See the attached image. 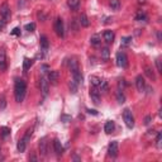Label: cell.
I'll return each mask as SVG.
<instances>
[{"label": "cell", "mask_w": 162, "mask_h": 162, "mask_svg": "<svg viewBox=\"0 0 162 162\" xmlns=\"http://www.w3.org/2000/svg\"><path fill=\"white\" fill-rule=\"evenodd\" d=\"M67 5L71 9H77L80 5V0H67Z\"/></svg>", "instance_id": "cell-23"}, {"label": "cell", "mask_w": 162, "mask_h": 162, "mask_svg": "<svg viewBox=\"0 0 162 162\" xmlns=\"http://www.w3.org/2000/svg\"><path fill=\"white\" fill-rule=\"evenodd\" d=\"M47 70H49V69H48V66H47V65H43V66H42V72H43V74H46V72H47Z\"/></svg>", "instance_id": "cell-42"}, {"label": "cell", "mask_w": 162, "mask_h": 162, "mask_svg": "<svg viewBox=\"0 0 162 162\" xmlns=\"http://www.w3.org/2000/svg\"><path fill=\"white\" fill-rule=\"evenodd\" d=\"M100 81H101V79H99L98 76H91V77H90V83H91V85H92V86H95V87L99 86Z\"/></svg>", "instance_id": "cell-26"}, {"label": "cell", "mask_w": 162, "mask_h": 162, "mask_svg": "<svg viewBox=\"0 0 162 162\" xmlns=\"http://www.w3.org/2000/svg\"><path fill=\"white\" fill-rule=\"evenodd\" d=\"M11 33H13V34H15V36H18V34H20V31H19V28H14Z\"/></svg>", "instance_id": "cell-41"}, {"label": "cell", "mask_w": 162, "mask_h": 162, "mask_svg": "<svg viewBox=\"0 0 162 162\" xmlns=\"http://www.w3.org/2000/svg\"><path fill=\"white\" fill-rule=\"evenodd\" d=\"M138 3H146V0H138Z\"/></svg>", "instance_id": "cell-44"}, {"label": "cell", "mask_w": 162, "mask_h": 162, "mask_svg": "<svg viewBox=\"0 0 162 162\" xmlns=\"http://www.w3.org/2000/svg\"><path fill=\"white\" fill-rule=\"evenodd\" d=\"M99 91H101V92H106L108 91V89H109V86H108V83L105 80H101L100 81V84H99Z\"/></svg>", "instance_id": "cell-22"}, {"label": "cell", "mask_w": 162, "mask_h": 162, "mask_svg": "<svg viewBox=\"0 0 162 162\" xmlns=\"http://www.w3.org/2000/svg\"><path fill=\"white\" fill-rule=\"evenodd\" d=\"M156 66H157V71L158 72H162V67H161V61L157 58L156 60Z\"/></svg>", "instance_id": "cell-37"}, {"label": "cell", "mask_w": 162, "mask_h": 162, "mask_svg": "<svg viewBox=\"0 0 162 162\" xmlns=\"http://www.w3.org/2000/svg\"><path fill=\"white\" fill-rule=\"evenodd\" d=\"M136 86H137L138 91H143V90H144V87H146V81H144V79H143L142 75H138V76L136 77Z\"/></svg>", "instance_id": "cell-11"}, {"label": "cell", "mask_w": 162, "mask_h": 162, "mask_svg": "<svg viewBox=\"0 0 162 162\" xmlns=\"http://www.w3.org/2000/svg\"><path fill=\"white\" fill-rule=\"evenodd\" d=\"M115 95H117V100H118L119 104H123L126 101V96H124V94H123V91H122V90L118 89L117 92H115Z\"/></svg>", "instance_id": "cell-19"}, {"label": "cell", "mask_w": 162, "mask_h": 162, "mask_svg": "<svg viewBox=\"0 0 162 162\" xmlns=\"http://www.w3.org/2000/svg\"><path fill=\"white\" fill-rule=\"evenodd\" d=\"M27 94V84L23 80L17 79L15 80V85H14V95H15V100L18 103H22L25 98Z\"/></svg>", "instance_id": "cell-1"}, {"label": "cell", "mask_w": 162, "mask_h": 162, "mask_svg": "<svg viewBox=\"0 0 162 162\" xmlns=\"http://www.w3.org/2000/svg\"><path fill=\"white\" fill-rule=\"evenodd\" d=\"M123 119L126 122V126L129 129H132L134 127V118H133V114H132V112L129 109H124L123 110Z\"/></svg>", "instance_id": "cell-3"}, {"label": "cell", "mask_w": 162, "mask_h": 162, "mask_svg": "<svg viewBox=\"0 0 162 162\" xmlns=\"http://www.w3.org/2000/svg\"><path fill=\"white\" fill-rule=\"evenodd\" d=\"M109 5H110L112 9H114V10H118V9L120 8L119 0H109Z\"/></svg>", "instance_id": "cell-29"}, {"label": "cell", "mask_w": 162, "mask_h": 162, "mask_svg": "<svg viewBox=\"0 0 162 162\" xmlns=\"http://www.w3.org/2000/svg\"><path fill=\"white\" fill-rule=\"evenodd\" d=\"M114 37H115V34H114L113 31H105L104 32V39H105L106 43H113Z\"/></svg>", "instance_id": "cell-15"}, {"label": "cell", "mask_w": 162, "mask_h": 162, "mask_svg": "<svg viewBox=\"0 0 162 162\" xmlns=\"http://www.w3.org/2000/svg\"><path fill=\"white\" fill-rule=\"evenodd\" d=\"M61 120H63V122H69V120H71V117H69V115H62V117H61Z\"/></svg>", "instance_id": "cell-38"}, {"label": "cell", "mask_w": 162, "mask_h": 162, "mask_svg": "<svg viewBox=\"0 0 162 162\" xmlns=\"http://www.w3.org/2000/svg\"><path fill=\"white\" fill-rule=\"evenodd\" d=\"M32 133H33V128H31V129L27 130V133L24 134V137L19 139L18 146H17V148H18V151H19V152H24V151H25L27 144H28V141H29L31 137H32Z\"/></svg>", "instance_id": "cell-2"}, {"label": "cell", "mask_w": 162, "mask_h": 162, "mask_svg": "<svg viewBox=\"0 0 162 162\" xmlns=\"http://www.w3.org/2000/svg\"><path fill=\"white\" fill-rule=\"evenodd\" d=\"M39 45H40V48H42L45 52L48 49V47H49V42H48V38L46 37V36H40V38H39Z\"/></svg>", "instance_id": "cell-13"}, {"label": "cell", "mask_w": 162, "mask_h": 162, "mask_svg": "<svg viewBox=\"0 0 162 162\" xmlns=\"http://www.w3.org/2000/svg\"><path fill=\"white\" fill-rule=\"evenodd\" d=\"M77 87H79V85H77V84L75 83V81L72 80V81H71V83H70V90H71V91H72V92L75 94V92L77 91Z\"/></svg>", "instance_id": "cell-34"}, {"label": "cell", "mask_w": 162, "mask_h": 162, "mask_svg": "<svg viewBox=\"0 0 162 162\" xmlns=\"http://www.w3.org/2000/svg\"><path fill=\"white\" fill-rule=\"evenodd\" d=\"M40 91H42V95L43 96H47L48 95V91H49V81L47 77L42 76L40 77Z\"/></svg>", "instance_id": "cell-6"}, {"label": "cell", "mask_w": 162, "mask_h": 162, "mask_svg": "<svg viewBox=\"0 0 162 162\" xmlns=\"http://www.w3.org/2000/svg\"><path fill=\"white\" fill-rule=\"evenodd\" d=\"M25 31H28V32H34V29H36V24L34 23H29V24H27L25 27Z\"/></svg>", "instance_id": "cell-33"}, {"label": "cell", "mask_w": 162, "mask_h": 162, "mask_svg": "<svg viewBox=\"0 0 162 162\" xmlns=\"http://www.w3.org/2000/svg\"><path fill=\"white\" fill-rule=\"evenodd\" d=\"M87 112H89L90 114H94V115H96V114H98V113H96V110H90V109H89Z\"/></svg>", "instance_id": "cell-43"}, {"label": "cell", "mask_w": 162, "mask_h": 162, "mask_svg": "<svg viewBox=\"0 0 162 162\" xmlns=\"http://www.w3.org/2000/svg\"><path fill=\"white\" fill-rule=\"evenodd\" d=\"M136 20H144V22H146V20H147V15L144 14L143 11L139 10V11L137 13V15H136Z\"/></svg>", "instance_id": "cell-32"}, {"label": "cell", "mask_w": 162, "mask_h": 162, "mask_svg": "<svg viewBox=\"0 0 162 162\" xmlns=\"http://www.w3.org/2000/svg\"><path fill=\"white\" fill-rule=\"evenodd\" d=\"M115 58H117V65L119 67H122V69H126L128 66V57L124 52H118Z\"/></svg>", "instance_id": "cell-4"}, {"label": "cell", "mask_w": 162, "mask_h": 162, "mask_svg": "<svg viewBox=\"0 0 162 162\" xmlns=\"http://www.w3.org/2000/svg\"><path fill=\"white\" fill-rule=\"evenodd\" d=\"M58 77H60V74H58V71H51L49 70V72H48V81H51V83H53V84H56L57 83V80H58Z\"/></svg>", "instance_id": "cell-16"}, {"label": "cell", "mask_w": 162, "mask_h": 162, "mask_svg": "<svg viewBox=\"0 0 162 162\" xmlns=\"http://www.w3.org/2000/svg\"><path fill=\"white\" fill-rule=\"evenodd\" d=\"M114 122H112V120H109V122H106L105 123V126H104V130H105V133H112L113 130H114Z\"/></svg>", "instance_id": "cell-17"}, {"label": "cell", "mask_w": 162, "mask_h": 162, "mask_svg": "<svg viewBox=\"0 0 162 162\" xmlns=\"http://www.w3.org/2000/svg\"><path fill=\"white\" fill-rule=\"evenodd\" d=\"M5 106H6V99L4 95L0 96V112H3L5 109Z\"/></svg>", "instance_id": "cell-31"}, {"label": "cell", "mask_w": 162, "mask_h": 162, "mask_svg": "<svg viewBox=\"0 0 162 162\" xmlns=\"http://www.w3.org/2000/svg\"><path fill=\"white\" fill-rule=\"evenodd\" d=\"M144 74L150 77L151 80H156V75H155V72H153V70L151 69V67H146V69H144Z\"/></svg>", "instance_id": "cell-24"}, {"label": "cell", "mask_w": 162, "mask_h": 162, "mask_svg": "<svg viewBox=\"0 0 162 162\" xmlns=\"http://www.w3.org/2000/svg\"><path fill=\"white\" fill-rule=\"evenodd\" d=\"M90 43L92 45V46H95V47H98V46H100V43H101V40H100V37L98 36V34H94L91 38H90Z\"/></svg>", "instance_id": "cell-18"}, {"label": "cell", "mask_w": 162, "mask_h": 162, "mask_svg": "<svg viewBox=\"0 0 162 162\" xmlns=\"http://www.w3.org/2000/svg\"><path fill=\"white\" fill-rule=\"evenodd\" d=\"M108 152H109V156H112V157H117L118 156V142L117 141H113L109 144Z\"/></svg>", "instance_id": "cell-10"}, {"label": "cell", "mask_w": 162, "mask_h": 162, "mask_svg": "<svg viewBox=\"0 0 162 162\" xmlns=\"http://www.w3.org/2000/svg\"><path fill=\"white\" fill-rule=\"evenodd\" d=\"M0 15H2V19H4L5 22L10 19V8L8 3H3L2 6H0Z\"/></svg>", "instance_id": "cell-5"}, {"label": "cell", "mask_w": 162, "mask_h": 162, "mask_svg": "<svg viewBox=\"0 0 162 162\" xmlns=\"http://www.w3.org/2000/svg\"><path fill=\"white\" fill-rule=\"evenodd\" d=\"M5 23H6V22H5L4 19H2V20H0V31H2V29L4 28V27H5Z\"/></svg>", "instance_id": "cell-40"}, {"label": "cell", "mask_w": 162, "mask_h": 162, "mask_svg": "<svg viewBox=\"0 0 162 162\" xmlns=\"http://www.w3.org/2000/svg\"><path fill=\"white\" fill-rule=\"evenodd\" d=\"M118 86H119V90H122V91H123V89L126 87V80H123V79H122V80H119Z\"/></svg>", "instance_id": "cell-35"}, {"label": "cell", "mask_w": 162, "mask_h": 162, "mask_svg": "<svg viewBox=\"0 0 162 162\" xmlns=\"http://www.w3.org/2000/svg\"><path fill=\"white\" fill-rule=\"evenodd\" d=\"M130 42H132V37H124V38H122L120 46H122V47H127V46H129Z\"/></svg>", "instance_id": "cell-30"}, {"label": "cell", "mask_w": 162, "mask_h": 162, "mask_svg": "<svg viewBox=\"0 0 162 162\" xmlns=\"http://www.w3.org/2000/svg\"><path fill=\"white\" fill-rule=\"evenodd\" d=\"M100 55H101V58L103 60H109V48L108 47H105V48H103L101 49V52H100Z\"/></svg>", "instance_id": "cell-27"}, {"label": "cell", "mask_w": 162, "mask_h": 162, "mask_svg": "<svg viewBox=\"0 0 162 162\" xmlns=\"http://www.w3.org/2000/svg\"><path fill=\"white\" fill-rule=\"evenodd\" d=\"M69 66H70V70H71V71L80 69V67H79V62L76 61V58H71L70 62H69Z\"/></svg>", "instance_id": "cell-25"}, {"label": "cell", "mask_w": 162, "mask_h": 162, "mask_svg": "<svg viewBox=\"0 0 162 162\" xmlns=\"http://www.w3.org/2000/svg\"><path fill=\"white\" fill-rule=\"evenodd\" d=\"M90 98L95 104L100 103V91L98 90V87H95V86L90 87Z\"/></svg>", "instance_id": "cell-8"}, {"label": "cell", "mask_w": 162, "mask_h": 162, "mask_svg": "<svg viewBox=\"0 0 162 162\" xmlns=\"http://www.w3.org/2000/svg\"><path fill=\"white\" fill-rule=\"evenodd\" d=\"M0 134H2L3 138H6L9 134H10V128H8V127H2V129H0Z\"/></svg>", "instance_id": "cell-28"}, {"label": "cell", "mask_w": 162, "mask_h": 162, "mask_svg": "<svg viewBox=\"0 0 162 162\" xmlns=\"http://www.w3.org/2000/svg\"><path fill=\"white\" fill-rule=\"evenodd\" d=\"M161 139H162V134L158 133V134H157V138H156V146H157L158 148H161Z\"/></svg>", "instance_id": "cell-36"}, {"label": "cell", "mask_w": 162, "mask_h": 162, "mask_svg": "<svg viewBox=\"0 0 162 162\" xmlns=\"http://www.w3.org/2000/svg\"><path fill=\"white\" fill-rule=\"evenodd\" d=\"M53 148H55V152H56V155H62V152H63V147H62V144H61V142H60V139H55L53 141Z\"/></svg>", "instance_id": "cell-14"}, {"label": "cell", "mask_w": 162, "mask_h": 162, "mask_svg": "<svg viewBox=\"0 0 162 162\" xmlns=\"http://www.w3.org/2000/svg\"><path fill=\"white\" fill-rule=\"evenodd\" d=\"M55 32L58 37H63L65 36V29H63V22L61 18H57L55 20Z\"/></svg>", "instance_id": "cell-7"}, {"label": "cell", "mask_w": 162, "mask_h": 162, "mask_svg": "<svg viewBox=\"0 0 162 162\" xmlns=\"http://www.w3.org/2000/svg\"><path fill=\"white\" fill-rule=\"evenodd\" d=\"M80 24L83 25V27H89V25H90V22H89V19H87L86 14H81V15H80Z\"/></svg>", "instance_id": "cell-21"}, {"label": "cell", "mask_w": 162, "mask_h": 162, "mask_svg": "<svg viewBox=\"0 0 162 162\" xmlns=\"http://www.w3.org/2000/svg\"><path fill=\"white\" fill-rule=\"evenodd\" d=\"M151 123V115H147L144 119V124H150Z\"/></svg>", "instance_id": "cell-39"}, {"label": "cell", "mask_w": 162, "mask_h": 162, "mask_svg": "<svg viewBox=\"0 0 162 162\" xmlns=\"http://www.w3.org/2000/svg\"><path fill=\"white\" fill-rule=\"evenodd\" d=\"M32 63H33V60H31V58H24L23 60V70L24 71H27V70H29L31 69V66H32Z\"/></svg>", "instance_id": "cell-20"}, {"label": "cell", "mask_w": 162, "mask_h": 162, "mask_svg": "<svg viewBox=\"0 0 162 162\" xmlns=\"http://www.w3.org/2000/svg\"><path fill=\"white\" fill-rule=\"evenodd\" d=\"M0 70L2 71L6 70V55L4 48H0Z\"/></svg>", "instance_id": "cell-9"}, {"label": "cell", "mask_w": 162, "mask_h": 162, "mask_svg": "<svg viewBox=\"0 0 162 162\" xmlns=\"http://www.w3.org/2000/svg\"><path fill=\"white\" fill-rule=\"evenodd\" d=\"M39 152L42 156L47 155V137H43L39 141Z\"/></svg>", "instance_id": "cell-12"}]
</instances>
